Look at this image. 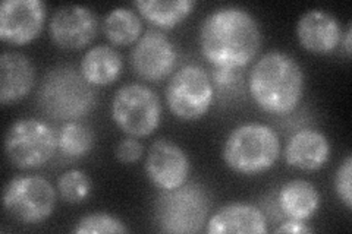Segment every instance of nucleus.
<instances>
[{
    "label": "nucleus",
    "mask_w": 352,
    "mask_h": 234,
    "mask_svg": "<svg viewBox=\"0 0 352 234\" xmlns=\"http://www.w3.org/2000/svg\"><path fill=\"white\" fill-rule=\"evenodd\" d=\"M200 47L214 68L247 66L261 49L258 22L244 8H219L203 21Z\"/></svg>",
    "instance_id": "nucleus-1"
},
{
    "label": "nucleus",
    "mask_w": 352,
    "mask_h": 234,
    "mask_svg": "<svg viewBox=\"0 0 352 234\" xmlns=\"http://www.w3.org/2000/svg\"><path fill=\"white\" fill-rule=\"evenodd\" d=\"M250 93L270 115H288L300 104L304 73L292 56L270 51L261 56L250 73Z\"/></svg>",
    "instance_id": "nucleus-2"
},
{
    "label": "nucleus",
    "mask_w": 352,
    "mask_h": 234,
    "mask_svg": "<svg viewBox=\"0 0 352 234\" xmlns=\"http://www.w3.org/2000/svg\"><path fill=\"white\" fill-rule=\"evenodd\" d=\"M38 106L54 120H76L96 106V91L81 72L69 66H58L43 78Z\"/></svg>",
    "instance_id": "nucleus-3"
},
{
    "label": "nucleus",
    "mask_w": 352,
    "mask_h": 234,
    "mask_svg": "<svg viewBox=\"0 0 352 234\" xmlns=\"http://www.w3.org/2000/svg\"><path fill=\"white\" fill-rule=\"evenodd\" d=\"M280 141L270 126L244 124L229 133L223 147V160L229 169L241 174H257L278 161Z\"/></svg>",
    "instance_id": "nucleus-4"
},
{
    "label": "nucleus",
    "mask_w": 352,
    "mask_h": 234,
    "mask_svg": "<svg viewBox=\"0 0 352 234\" xmlns=\"http://www.w3.org/2000/svg\"><path fill=\"white\" fill-rule=\"evenodd\" d=\"M210 196L198 183L163 191L156 202V221L163 233H198L206 224Z\"/></svg>",
    "instance_id": "nucleus-5"
},
{
    "label": "nucleus",
    "mask_w": 352,
    "mask_h": 234,
    "mask_svg": "<svg viewBox=\"0 0 352 234\" xmlns=\"http://www.w3.org/2000/svg\"><path fill=\"white\" fill-rule=\"evenodd\" d=\"M160 98L147 85H124L113 97L112 117L115 124L132 138L151 135L160 124Z\"/></svg>",
    "instance_id": "nucleus-6"
},
{
    "label": "nucleus",
    "mask_w": 352,
    "mask_h": 234,
    "mask_svg": "<svg viewBox=\"0 0 352 234\" xmlns=\"http://www.w3.org/2000/svg\"><path fill=\"white\" fill-rule=\"evenodd\" d=\"M58 150V135L38 119H21L9 128L5 138L8 160L18 169H38Z\"/></svg>",
    "instance_id": "nucleus-7"
},
{
    "label": "nucleus",
    "mask_w": 352,
    "mask_h": 234,
    "mask_svg": "<svg viewBox=\"0 0 352 234\" xmlns=\"http://www.w3.org/2000/svg\"><path fill=\"white\" fill-rule=\"evenodd\" d=\"M214 97L212 78L201 66L186 65L176 71L166 86V102L182 120H197L210 108Z\"/></svg>",
    "instance_id": "nucleus-8"
},
{
    "label": "nucleus",
    "mask_w": 352,
    "mask_h": 234,
    "mask_svg": "<svg viewBox=\"0 0 352 234\" xmlns=\"http://www.w3.org/2000/svg\"><path fill=\"white\" fill-rule=\"evenodd\" d=\"M56 204V191L44 177L18 176L3 191V208L14 220L37 224L49 218Z\"/></svg>",
    "instance_id": "nucleus-9"
},
{
    "label": "nucleus",
    "mask_w": 352,
    "mask_h": 234,
    "mask_svg": "<svg viewBox=\"0 0 352 234\" xmlns=\"http://www.w3.org/2000/svg\"><path fill=\"white\" fill-rule=\"evenodd\" d=\"M176 63V50L166 34L148 30L137 41L131 53V66L146 81H162L172 73Z\"/></svg>",
    "instance_id": "nucleus-10"
},
{
    "label": "nucleus",
    "mask_w": 352,
    "mask_h": 234,
    "mask_svg": "<svg viewBox=\"0 0 352 234\" xmlns=\"http://www.w3.org/2000/svg\"><path fill=\"white\" fill-rule=\"evenodd\" d=\"M46 8L40 0H5L0 5V38L10 44H27L43 28Z\"/></svg>",
    "instance_id": "nucleus-11"
},
{
    "label": "nucleus",
    "mask_w": 352,
    "mask_h": 234,
    "mask_svg": "<svg viewBox=\"0 0 352 234\" xmlns=\"http://www.w3.org/2000/svg\"><path fill=\"white\" fill-rule=\"evenodd\" d=\"M146 172L148 179L162 191H173L186 183L190 160L176 143L168 139H157L150 147Z\"/></svg>",
    "instance_id": "nucleus-12"
},
{
    "label": "nucleus",
    "mask_w": 352,
    "mask_h": 234,
    "mask_svg": "<svg viewBox=\"0 0 352 234\" xmlns=\"http://www.w3.org/2000/svg\"><path fill=\"white\" fill-rule=\"evenodd\" d=\"M52 40L66 50H80L97 34V18L85 6H62L49 22Z\"/></svg>",
    "instance_id": "nucleus-13"
},
{
    "label": "nucleus",
    "mask_w": 352,
    "mask_h": 234,
    "mask_svg": "<svg viewBox=\"0 0 352 234\" xmlns=\"http://www.w3.org/2000/svg\"><path fill=\"white\" fill-rule=\"evenodd\" d=\"M296 37L305 50L324 54L338 47L342 32L332 14L322 9H313L300 18L296 24Z\"/></svg>",
    "instance_id": "nucleus-14"
},
{
    "label": "nucleus",
    "mask_w": 352,
    "mask_h": 234,
    "mask_svg": "<svg viewBox=\"0 0 352 234\" xmlns=\"http://www.w3.org/2000/svg\"><path fill=\"white\" fill-rule=\"evenodd\" d=\"M330 157V145L322 132L302 129L289 138L285 147V160L294 169L314 172L322 169Z\"/></svg>",
    "instance_id": "nucleus-15"
},
{
    "label": "nucleus",
    "mask_w": 352,
    "mask_h": 234,
    "mask_svg": "<svg viewBox=\"0 0 352 234\" xmlns=\"http://www.w3.org/2000/svg\"><path fill=\"white\" fill-rule=\"evenodd\" d=\"M36 81L34 66L27 56L18 51H3L0 56V102L14 103L24 98Z\"/></svg>",
    "instance_id": "nucleus-16"
},
{
    "label": "nucleus",
    "mask_w": 352,
    "mask_h": 234,
    "mask_svg": "<svg viewBox=\"0 0 352 234\" xmlns=\"http://www.w3.org/2000/svg\"><path fill=\"white\" fill-rule=\"evenodd\" d=\"M207 233H267L266 217L254 205L248 204H230L220 208L208 220Z\"/></svg>",
    "instance_id": "nucleus-17"
},
{
    "label": "nucleus",
    "mask_w": 352,
    "mask_h": 234,
    "mask_svg": "<svg viewBox=\"0 0 352 234\" xmlns=\"http://www.w3.org/2000/svg\"><path fill=\"white\" fill-rule=\"evenodd\" d=\"M122 56L118 50L106 44H98L84 54L80 72L87 82L94 86H102L113 84L122 72Z\"/></svg>",
    "instance_id": "nucleus-18"
},
{
    "label": "nucleus",
    "mask_w": 352,
    "mask_h": 234,
    "mask_svg": "<svg viewBox=\"0 0 352 234\" xmlns=\"http://www.w3.org/2000/svg\"><path fill=\"white\" fill-rule=\"evenodd\" d=\"M279 207L289 220L305 221L320 207V194L310 183L301 179L285 183L279 192Z\"/></svg>",
    "instance_id": "nucleus-19"
},
{
    "label": "nucleus",
    "mask_w": 352,
    "mask_h": 234,
    "mask_svg": "<svg viewBox=\"0 0 352 234\" xmlns=\"http://www.w3.org/2000/svg\"><path fill=\"white\" fill-rule=\"evenodd\" d=\"M138 12L160 28H173L188 16L195 6L192 0H137Z\"/></svg>",
    "instance_id": "nucleus-20"
},
{
    "label": "nucleus",
    "mask_w": 352,
    "mask_h": 234,
    "mask_svg": "<svg viewBox=\"0 0 352 234\" xmlns=\"http://www.w3.org/2000/svg\"><path fill=\"white\" fill-rule=\"evenodd\" d=\"M104 34L115 46L137 43L142 32V22L137 12L128 8H116L104 18Z\"/></svg>",
    "instance_id": "nucleus-21"
},
{
    "label": "nucleus",
    "mask_w": 352,
    "mask_h": 234,
    "mask_svg": "<svg viewBox=\"0 0 352 234\" xmlns=\"http://www.w3.org/2000/svg\"><path fill=\"white\" fill-rule=\"evenodd\" d=\"M94 135L91 129L78 120L65 124L58 133V148L68 159H81L91 151Z\"/></svg>",
    "instance_id": "nucleus-22"
},
{
    "label": "nucleus",
    "mask_w": 352,
    "mask_h": 234,
    "mask_svg": "<svg viewBox=\"0 0 352 234\" xmlns=\"http://www.w3.org/2000/svg\"><path fill=\"white\" fill-rule=\"evenodd\" d=\"M59 196L69 204H80L87 199L91 191L88 176L81 170L65 172L58 179Z\"/></svg>",
    "instance_id": "nucleus-23"
},
{
    "label": "nucleus",
    "mask_w": 352,
    "mask_h": 234,
    "mask_svg": "<svg viewBox=\"0 0 352 234\" xmlns=\"http://www.w3.org/2000/svg\"><path fill=\"white\" fill-rule=\"evenodd\" d=\"M128 229L120 220L103 214H88L82 217L78 222H76V227L74 229V233L78 234H87V233H126Z\"/></svg>",
    "instance_id": "nucleus-24"
},
{
    "label": "nucleus",
    "mask_w": 352,
    "mask_h": 234,
    "mask_svg": "<svg viewBox=\"0 0 352 234\" xmlns=\"http://www.w3.org/2000/svg\"><path fill=\"white\" fill-rule=\"evenodd\" d=\"M352 157H348L344 160V163L339 165L335 177V187L339 199L342 200L348 209L352 208Z\"/></svg>",
    "instance_id": "nucleus-25"
},
{
    "label": "nucleus",
    "mask_w": 352,
    "mask_h": 234,
    "mask_svg": "<svg viewBox=\"0 0 352 234\" xmlns=\"http://www.w3.org/2000/svg\"><path fill=\"white\" fill-rule=\"evenodd\" d=\"M115 155L119 161L125 164L137 163L142 155V145L135 138H125L118 143Z\"/></svg>",
    "instance_id": "nucleus-26"
},
{
    "label": "nucleus",
    "mask_w": 352,
    "mask_h": 234,
    "mask_svg": "<svg viewBox=\"0 0 352 234\" xmlns=\"http://www.w3.org/2000/svg\"><path fill=\"white\" fill-rule=\"evenodd\" d=\"M239 80V73L236 69L230 68H214L213 71V82L219 88H230Z\"/></svg>",
    "instance_id": "nucleus-27"
},
{
    "label": "nucleus",
    "mask_w": 352,
    "mask_h": 234,
    "mask_svg": "<svg viewBox=\"0 0 352 234\" xmlns=\"http://www.w3.org/2000/svg\"><path fill=\"white\" fill-rule=\"evenodd\" d=\"M276 233H294V234H304V233H311L313 229L308 227L304 221L298 220H288L282 222V224L274 230Z\"/></svg>",
    "instance_id": "nucleus-28"
},
{
    "label": "nucleus",
    "mask_w": 352,
    "mask_h": 234,
    "mask_svg": "<svg viewBox=\"0 0 352 234\" xmlns=\"http://www.w3.org/2000/svg\"><path fill=\"white\" fill-rule=\"evenodd\" d=\"M351 37H352V25L349 24L348 25V28H346V32L344 34V49H345V51H346V54L349 56L351 54Z\"/></svg>",
    "instance_id": "nucleus-29"
}]
</instances>
